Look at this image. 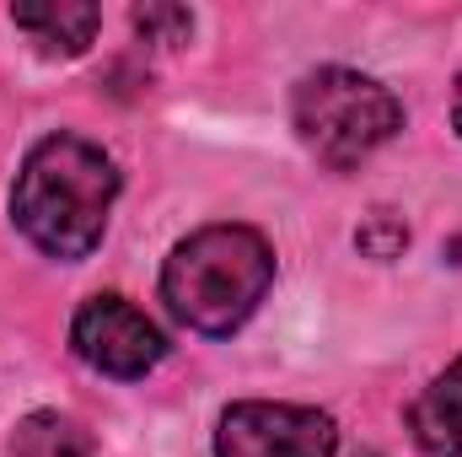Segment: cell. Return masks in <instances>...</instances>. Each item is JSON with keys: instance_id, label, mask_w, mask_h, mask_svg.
<instances>
[{"instance_id": "obj_2", "label": "cell", "mask_w": 462, "mask_h": 457, "mask_svg": "<svg viewBox=\"0 0 462 457\" xmlns=\"http://www.w3.org/2000/svg\"><path fill=\"white\" fill-rule=\"evenodd\" d=\"M274 285V247L253 227H205L162 264V296L194 334H236Z\"/></svg>"}, {"instance_id": "obj_7", "label": "cell", "mask_w": 462, "mask_h": 457, "mask_svg": "<svg viewBox=\"0 0 462 457\" xmlns=\"http://www.w3.org/2000/svg\"><path fill=\"white\" fill-rule=\"evenodd\" d=\"M409 436L425 457H462V355L409 404Z\"/></svg>"}, {"instance_id": "obj_10", "label": "cell", "mask_w": 462, "mask_h": 457, "mask_svg": "<svg viewBox=\"0 0 462 457\" xmlns=\"http://www.w3.org/2000/svg\"><path fill=\"white\" fill-rule=\"evenodd\" d=\"M134 27L151 38V43H183L194 33V16L183 5H140L134 11Z\"/></svg>"}, {"instance_id": "obj_4", "label": "cell", "mask_w": 462, "mask_h": 457, "mask_svg": "<svg viewBox=\"0 0 462 457\" xmlns=\"http://www.w3.org/2000/svg\"><path fill=\"white\" fill-rule=\"evenodd\" d=\"M339 425L312 404L242 398L216 425V457H334Z\"/></svg>"}, {"instance_id": "obj_9", "label": "cell", "mask_w": 462, "mask_h": 457, "mask_svg": "<svg viewBox=\"0 0 462 457\" xmlns=\"http://www.w3.org/2000/svg\"><path fill=\"white\" fill-rule=\"evenodd\" d=\"M355 242H360L365 258H398V253L409 247V227H403L393 210H371L365 227L355 231Z\"/></svg>"}, {"instance_id": "obj_3", "label": "cell", "mask_w": 462, "mask_h": 457, "mask_svg": "<svg viewBox=\"0 0 462 457\" xmlns=\"http://www.w3.org/2000/svg\"><path fill=\"white\" fill-rule=\"evenodd\" d=\"M291 124H296L301 145L323 167L349 173L403 129V103L376 76H360V70H345V65H323V70L296 81Z\"/></svg>"}, {"instance_id": "obj_11", "label": "cell", "mask_w": 462, "mask_h": 457, "mask_svg": "<svg viewBox=\"0 0 462 457\" xmlns=\"http://www.w3.org/2000/svg\"><path fill=\"white\" fill-rule=\"evenodd\" d=\"M452 129L462 135V81H457V98H452Z\"/></svg>"}, {"instance_id": "obj_6", "label": "cell", "mask_w": 462, "mask_h": 457, "mask_svg": "<svg viewBox=\"0 0 462 457\" xmlns=\"http://www.w3.org/2000/svg\"><path fill=\"white\" fill-rule=\"evenodd\" d=\"M11 22L27 33V43L49 60H76L92 49L103 11L87 0H43V5H11Z\"/></svg>"}, {"instance_id": "obj_8", "label": "cell", "mask_w": 462, "mask_h": 457, "mask_svg": "<svg viewBox=\"0 0 462 457\" xmlns=\"http://www.w3.org/2000/svg\"><path fill=\"white\" fill-rule=\"evenodd\" d=\"M92 452H97L92 431L76 415H60V409L27 415L11 436V457H92Z\"/></svg>"}, {"instance_id": "obj_12", "label": "cell", "mask_w": 462, "mask_h": 457, "mask_svg": "<svg viewBox=\"0 0 462 457\" xmlns=\"http://www.w3.org/2000/svg\"><path fill=\"white\" fill-rule=\"evenodd\" d=\"M365 457H376V452H365Z\"/></svg>"}, {"instance_id": "obj_1", "label": "cell", "mask_w": 462, "mask_h": 457, "mask_svg": "<svg viewBox=\"0 0 462 457\" xmlns=\"http://www.w3.org/2000/svg\"><path fill=\"white\" fill-rule=\"evenodd\" d=\"M114 200L118 167L103 145H92L81 135H43L16 173L11 221L38 253L76 264L103 242Z\"/></svg>"}, {"instance_id": "obj_5", "label": "cell", "mask_w": 462, "mask_h": 457, "mask_svg": "<svg viewBox=\"0 0 462 457\" xmlns=\"http://www.w3.org/2000/svg\"><path fill=\"white\" fill-rule=\"evenodd\" d=\"M70 344H76V355H81L92 371L118 377V382L145 377V371L162 366V355H167L162 329H156L134 302H124V296H92V302H81V312H76V323H70Z\"/></svg>"}]
</instances>
